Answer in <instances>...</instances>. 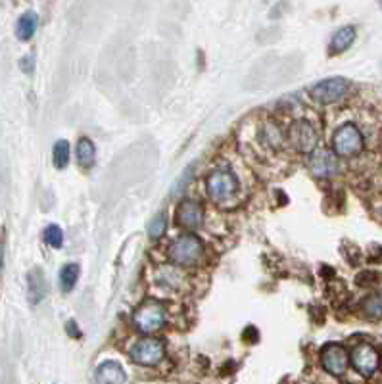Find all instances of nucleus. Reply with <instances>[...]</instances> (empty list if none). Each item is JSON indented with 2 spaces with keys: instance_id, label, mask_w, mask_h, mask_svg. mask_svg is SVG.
<instances>
[{
  "instance_id": "0eeeda50",
  "label": "nucleus",
  "mask_w": 382,
  "mask_h": 384,
  "mask_svg": "<svg viewBox=\"0 0 382 384\" xmlns=\"http://www.w3.org/2000/svg\"><path fill=\"white\" fill-rule=\"evenodd\" d=\"M350 88V83L342 77H332V79H324L317 83L311 88L310 95L317 104H334L344 98V95Z\"/></svg>"
},
{
  "instance_id": "5701e85b",
  "label": "nucleus",
  "mask_w": 382,
  "mask_h": 384,
  "mask_svg": "<svg viewBox=\"0 0 382 384\" xmlns=\"http://www.w3.org/2000/svg\"><path fill=\"white\" fill-rule=\"evenodd\" d=\"M242 338H244V340H248V342H258L260 340V334H258V331H256V329H253V326H248V329H246L244 331V334H242Z\"/></svg>"
},
{
  "instance_id": "f3484780",
  "label": "nucleus",
  "mask_w": 382,
  "mask_h": 384,
  "mask_svg": "<svg viewBox=\"0 0 382 384\" xmlns=\"http://www.w3.org/2000/svg\"><path fill=\"white\" fill-rule=\"evenodd\" d=\"M94 160H96V150H94V145L91 138H79L77 143V161H79L81 167H93Z\"/></svg>"
},
{
  "instance_id": "423d86ee",
  "label": "nucleus",
  "mask_w": 382,
  "mask_h": 384,
  "mask_svg": "<svg viewBox=\"0 0 382 384\" xmlns=\"http://www.w3.org/2000/svg\"><path fill=\"white\" fill-rule=\"evenodd\" d=\"M350 354L344 346L340 344H327L321 350V365L323 369L332 377H342L350 367Z\"/></svg>"
},
{
  "instance_id": "b1692460",
  "label": "nucleus",
  "mask_w": 382,
  "mask_h": 384,
  "mask_svg": "<svg viewBox=\"0 0 382 384\" xmlns=\"http://www.w3.org/2000/svg\"><path fill=\"white\" fill-rule=\"evenodd\" d=\"M22 67L25 73H33V69H35V60H33V56H25L22 60Z\"/></svg>"
},
{
  "instance_id": "dca6fc26",
  "label": "nucleus",
  "mask_w": 382,
  "mask_h": 384,
  "mask_svg": "<svg viewBox=\"0 0 382 384\" xmlns=\"http://www.w3.org/2000/svg\"><path fill=\"white\" fill-rule=\"evenodd\" d=\"M361 313L371 321L382 319V290L369 294L361 300Z\"/></svg>"
},
{
  "instance_id": "f8f14e48",
  "label": "nucleus",
  "mask_w": 382,
  "mask_h": 384,
  "mask_svg": "<svg viewBox=\"0 0 382 384\" xmlns=\"http://www.w3.org/2000/svg\"><path fill=\"white\" fill-rule=\"evenodd\" d=\"M94 383L96 384H125L127 375L125 369L117 362H104L96 367L94 373Z\"/></svg>"
},
{
  "instance_id": "a211bd4d",
  "label": "nucleus",
  "mask_w": 382,
  "mask_h": 384,
  "mask_svg": "<svg viewBox=\"0 0 382 384\" xmlns=\"http://www.w3.org/2000/svg\"><path fill=\"white\" fill-rule=\"evenodd\" d=\"M79 281V265L75 263H67L60 271V286L64 292H72L73 286Z\"/></svg>"
},
{
  "instance_id": "2eb2a0df",
  "label": "nucleus",
  "mask_w": 382,
  "mask_h": 384,
  "mask_svg": "<svg viewBox=\"0 0 382 384\" xmlns=\"http://www.w3.org/2000/svg\"><path fill=\"white\" fill-rule=\"evenodd\" d=\"M27 286H29V290H27L29 302L31 304H39L46 294V279L41 273V269H33L27 275Z\"/></svg>"
},
{
  "instance_id": "393cba45",
  "label": "nucleus",
  "mask_w": 382,
  "mask_h": 384,
  "mask_svg": "<svg viewBox=\"0 0 382 384\" xmlns=\"http://www.w3.org/2000/svg\"><path fill=\"white\" fill-rule=\"evenodd\" d=\"M67 333H70V336H73V338H79L81 336V331L77 329V325H75L73 321H70V323H67Z\"/></svg>"
},
{
  "instance_id": "39448f33",
  "label": "nucleus",
  "mask_w": 382,
  "mask_h": 384,
  "mask_svg": "<svg viewBox=\"0 0 382 384\" xmlns=\"http://www.w3.org/2000/svg\"><path fill=\"white\" fill-rule=\"evenodd\" d=\"M332 148L338 156H344V158H352V156L361 154V150H363L361 131L353 124H344L336 129L334 137H332Z\"/></svg>"
},
{
  "instance_id": "7ed1b4c3",
  "label": "nucleus",
  "mask_w": 382,
  "mask_h": 384,
  "mask_svg": "<svg viewBox=\"0 0 382 384\" xmlns=\"http://www.w3.org/2000/svg\"><path fill=\"white\" fill-rule=\"evenodd\" d=\"M133 323L143 334L158 333L166 325V307L156 300H146L138 305L133 315Z\"/></svg>"
},
{
  "instance_id": "9d476101",
  "label": "nucleus",
  "mask_w": 382,
  "mask_h": 384,
  "mask_svg": "<svg viewBox=\"0 0 382 384\" xmlns=\"http://www.w3.org/2000/svg\"><path fill=\"white\" fill-rule=\"evenodd\" d=\"M338 154L331 152L327 148H317L315 152L311 154L310 158V169L311 173L315 175L317 179H329L338 173Z\"/></svg>"
},
{
  "instance_id": "412c9836",
  "label": "nucleus",
  "mask_w": 382,
  "mask_h": 384,
  "mask_svg": "<svg viewBox=\"0 0 382 384\" xmlns=\"http://www.w3.org/2000/svg\"><path fill=\"white\" fill-rule=\"evenodd\" d=\"M44 242L52 248H62L64 246V232L58 225H48L43 232Z\"/></svg>"
},
{
  "instance_id": "20e7f679",
  "label": "nucleus",
  "mask_w": 382,
  "mask_h": 384,
  "mask_svg": "<svg viewBox=\"0 0 382 384\" xmlns=\"http://www.w3.org/2000/svg\"><path fill=\"white\" fill-rule=\"evenodd\" d=\"M129 355L137 365L154 367L166 357V344L159 338H154V336H145V338H140L131 346Z\"/></svg>"
},
{
  "instance_id": "9b49d317",
  "label": "nucleus",
  "mask_w": 382,
  "mask_h": 384,
  "mask_svg": "<svg viewBox=\"0 0 382 384\" xmlns=\"http://www.w3.org/2000/svg\"><path fill=\"white\" fill-rule=\"evenodd\" d=\"M204 206L196 200H183L177 208V223L185 229H200L204 225Z\"/></svg>"
},
{
  "instance_id": "1a4fd4ad",
  "label": "nucleus",
  "mask_w": 382,
  "mask_h": 384,
  "mask_svg": "<svg viewBox=\"0 0 382 384\" xmlns=\"http://www.w3.org/2000/svg\"><path fill=\"white\" fill-rule=\"evenodd\" d=\"M350 357H352L353 369L357 371L360 375H363V377H371L378 369V365H381V355L371 344L355 346Z\"/></svg>"
},
{
  "instance_id": "f257e3e1",
  "label": "nucleus",
  "mask_w": 382,
  "mask_h": 384,
  "mask_svg": "<svg viewBox=\"0 0 382 384\" xmlns=\"http://www.w3.org/2000/svg\"><path fill=\"white\" fill-rule=\"evenodd\" d=\"M204 244L202 240L195 237V234H183L179 239H175L169 246V260L175 265H195L202 260Z\"/></svg>"
},
{
  "instance_id": "4468645a",
  "label": "nucleus",
  "mask_w": 382,
  "mask_h": 384,
  "mask_svg": "<svg viewBox=\"0 0 382 384\" xmlns=\"http://www.w3.org/2000/svg\"><path fill=\"white\" fill-rule=\"evenodd\" d=\"M37 27H39V15L29 10V12L20 15V20L15 23V37L20 41H31L35 37Z\"/></svg>"
},
{
  "instance_id": "f03ea898",
  "label": "nucleus",
  "mask_w": 382,
  "mask_h": 384,
  "mask_svg": "<svg viewBox=\"0 0 382 384\" xmlns=\"http://www.w3.org/2000/svg\"><path fill=\"white\" fill-rule=\"evenodd\" d=\"M206 189L211 200L216 202H225L232 196L237 194L238 190V179L237 175L232 173L229 167H217L208 175L206 181Z\"/></svg>"
},
{
  "instance_id": "aec40b11",
  "label": "nucleus",
  "mask_w": 382,
  "mask_h": 384,
  "mask_svg": "<svg viewBox=\"0 0 382 384\" xmlns=\"http://www.w3.org/2000/svg\"><path fill=\"white\" fill-rule=\"evenodd\" d=\"M52 158H54V166L58 167V169H64L70 164V143L67 140H58L56 145H54V154H52Z\"/></svg>"
},
{
  "instance_id": "ddd939ff",
  "label": "nucleus",
  "mask_w": 382,
  "mask_h": 384,
  "mask_svg": "<svg viewBox=\"0 0 382 384\" xmlns=\"http://www.w3.org/2000/svg\"><path fill=\"white\" fill-rule=\"evenodd\" d=\"M355 37H357V31L353 25H344V27H340L331 39V44H329V52L331 54H342V52H346L350 46L355 41Z\"/></svg>"
},
{
  "instance_id": "a878e982",
  "label": "nucleus",
  "mask_w": 382,
  "mask_h": 384,
  "mask_svg": "<svg viewBox=\"0 0 382 384\" xmlns=\"http://www.w3.org/2000/svg\"><path fill=\"white\" fill-rule=\"evenodd\" d=\"M376 219H378V221H382V210L376 211Z\"/></svg>"
},
{
  "instance_id": "6ab92c4d",
  "label": "nucleus",
  "mask_w": 382,
  "mask_h": 384,
  "mask_svg": "<svg viewBox=\"0 0 382 384\" xmlns=\"http://www.w3.org/2000/svg\"><path fill=\"white\" fill-rule=\"evenodd\" d=\"M148 237L152 240H158L164 237V232L167 231V216L166 211H158L156 216H152V219L148 221Z\"/></svg>"
},
{
  "instance_id": "4be33fe9",
  "label": "nucleus",
  "mask_w": 382,
  "mask_h": 384,
  "mask_svg": "<svg viewBox=\"0 0 382 384\" xmlns=\"http://www.w3.org/2000/svg\"><path fill=\"white\" fill-rule=\"evenodd\" d=\"M355 283L360 286H375V284L381 283V273L378 271H363L357 275Z\"/></svg>"
},
{
  "instance_id": "6e6552de",
  "label": "nucleus",
  "mask_w": 382,
  "mask_h": 384,
  "mask_svg": "<svg viewBox=\"0 0 382 384\" xmlns=\"http://www.w3.org/2000/svg\"><path fill=\"white\" fill-rule=\"evenodd\" d=\"M289 143L298 152H311L317 145V131L305 119L294 121L289 131Z\"/></svg>"
}]
</instances>
